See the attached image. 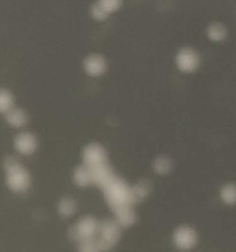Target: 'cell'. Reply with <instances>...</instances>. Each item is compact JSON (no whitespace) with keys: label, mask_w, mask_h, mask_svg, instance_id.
<instances>
[{"label":"cell","mask_w":236,"mask_h":252,"mask_svg":"<svg viewBox=\"0 0 236 252\" xmlns=\"http://www.w3.org/2000/svg\"><path fill=\"white\" fill-rule=\"evenodd\" d=\"M103 189L105 198L114 212L133 204L131 189L116 176Z\"/></svg>","instance_id":"obj_1"},{"label":"cell","mask_w":236,"mask_h":252,"mask_svg":"<svg viewBox=\"0 0 236 252\" xmlns=\"http://www.w3.org/2000/svg\"><path fill=\"white\" fill-rule=\"evenodd\" d=\"M7 171V183L10 189L22 192L28 189L30 177L28 173L13 158H7L5 162Z\"/></svg>","instance_id":"obj_2"},{"label":"cell","mask_w":236,"mask_h":252,"mask_svg":"<svg viewBox=\"0 0 236 252\" xmlns=\"http://www.w3.org/2000/svg\"><path fill=\"white\" fill-rule=\"evenodd\" d=\"M100 238L96 241L98 251H107L113 248L118 241L119 237V225L118 222H103V224L99 225Z\"/></svg>","instance_id":"obj_3"},{"label":"cell","mask_w":236,"mask_h":252,"mask_svg":"<svg viewBox=\"0 0 236 252\" xmlns=\"http://www.w3.org/2000/svg\"><path fill=\"white\" fill-rule=\"evenodd\" d=\"M176 62L182 72L191 73L199 67V55L191 48H183L177 53Z\"/></svg>","instance_id":"obj_4"},{"label":"cell","mask_w":236,"mask_h":252,"mask_svg":"<svg viewBox=\"0 0 236 252\" xmlns=\"http://www.w3.org/2000/svg\"><path fill=\"white\" fill-rule=\"evenodd\" d=\"M99 230V224L92 218H84L80 221L72 231V236L76 239L82 241L94 237Z\"/></svg>","instance_id":"obj_5"},{"label":"cell","mask_w":236,"mask_h":252,"mask_svg":"<svg viewBox=\"0 0 236 252\" xmlns=\"http://www.w3.org/2000/svg\"><path fill=\"white\" fill-rule=\"evenodd\" d=\"M197 242V235L194 230L187 226L180 227L174 235V243L180 250H190Z\"/></svg>","instance_id":"obj_6"},{"label":"cell","mask_w":236,"mask_h":252,"mask_svg":"<svg viewBox=\"0 0 236 252\" xmlns=\"http://www.w3.org/2000/svg\"><path fill=\"white\" fill-rule=\"evenodd\" d=\"M120 6L121 0H98L91 8V14L96 20L103 21L109 14L117 11Z\"/></svg>","instance_id":"obj_7"},{"label":"cell","mask_w":236,"mask_h":252,"mask_svg":"<svg viewBox=\"0 0 236 252\" xmlns=\"http://www.w3.org/2000/svg\"><path fill=\"white\" fill-rule=\"evenodd\" d=\"M84 165L89 168L95 167L106 163V156L105 152L100 145L91 144L84 150L83 154Z\"/></svg>","instance_id":"obj_8"},{"label":"cell","mask_w":236,"mask_h":252,"mask_svg":"<svg viewBox=\"0 0 236 252\" xmlns=\"http://www.w3.org/2000/svg\"><path fill=\"white\" fill-rule=\"evenodd\" d=\"M89 170L92 175L93 183H95L102 188L106 185L111 179L115 177V175L113 174V172L106 163L95 166V167H91V168H89Z\"/></svg>","instance_id":"obj_9"},{"label":"cell","mask_w":236,"mask_h":252,"mask_svg":"<svg viewBox=\"0 0 236 252\" xmlns=\"http://www.w3.org/2000/svg\"><path fill=\"white\" fill-rule=\"evenodd\" d=\"M15 147L22 155H30L36 148V141L32 135L22 133L17 137Z\"/></svg>","instance_id":"obj_10"},{"label":"cell","mask_w":236,"mask_h":252,"mask_svg":"<svg viewBox=\"0 0 236 252\" xmlns=\"http://www.w3.org/2000/svg\"><path fill=\"white\" fill-rule=\"evenodd\" d=\"M104 60L99 56H91L85 61V69L90 76H99L105 71Z\"/></svg>","instance_id":"obj_11"},{"label":"cell","mask_w":236,"mask_h":252,"mask_svg":"<svg viewBox=\"0 0 236 252\" xmlns=\"http://www.w3.org/2000/svg\"><path fill=\"white\" fill-rule=\"evenodd\" d=\"M115 213L117 217V222L119 226H123V227L129 226L135 221V215L131 209V206L121 208L118 211H116Z\"/></svg>","instance_id":"obj_12"},{"label":"cell","mask_w":236,"mask_h":252,"mask_svg":"<svg viewBox=\"0 0 236 252\" xmlns=\"http://www.w3.org/2000/svg\"><path fill=\"white\" fill-rule=\"evenodd\" d=\"M226 28L221 23H214L210 24L206 30V35L213 42H221L226 37Z\"/></svg>","instance_id":"obj_13"},{"label":"cell","mask_w":236,"mask_h":252,"mask_svg":"<svg viewBox=\"0 0 236 252\" xmlns=\"http://www.w3.org/2000/svg\"><path fill=\"white\" fill-rule=\"evenodd\" d=\"M74 179H75V182L81 187H85L93 183L91 172L86 165H83L76 170L74 175Z\"/></svg>","instance_id":"obj_14"},{"label":"cell","mask_w":236,"mask_h":252,"mask_svg":"<svg viewBox=\"0 0 236 252\" xmlns=\"http://www.w3.org/2000/svg\"><path fill=\"white\" fill-rule=\"evenodd\" d=\"M6 114H7L6 118H7V123L10 126H16V127L22 126L26 122V116L22 110L10 109Z\"/></svg>","instance_id":"obj_15"},{"label":"cell","mask_w":236,"mask_h":252,"mask_svg":"<svg viewBox=\"0 0 236 252\" xmlns=\"http://www.w3.org/2000/svg\"><path fill=\"white\" fill-rule=\"evenodd\" d=\"M221 200L229 205L236 203V186L226 185L221 190Z\"/></svg>","instance_id":"obj_16"},{"label":"cell","mask_w":236,"mask_h":252,"mask_svg":"<svg viewBox=\"0 0 236 252\" xmlns=\"http://www.w3.org/2000/svg\"><path fill=\"white\" fill-rule=\"evenodd\" d=\"M148 192V186L145 182H141L140 184L131 188V196H132L133 203L140 201L147 196Z\"/></svg>","instance_id":"obj_17"},{"label":"cell","mask_w":236,"mask_h":252,"mask_svg":"<svg viewBox=\"0 0 236 252\" xmlns=\"http://www.w3.org/2000/svg\"><path fill=\"white\" fill-rule=\"evenodd\" d=\"M10 109H12V97L7 91L0 90V113H7Z\"/></svg>","instance_id":"obj_18"},{"label":"cell","mask_w":236,"mask_h":252,"mask_svg":"<svg viewBox=\"0 0 236 252\" xmlns=\"http://www.w3.org/2000/svg\"><path fill=\"white\" fill-rule=\"evenodd\" d=\"M75 210H76V205L73 200L69 199L62 200L59 204V212L64 216H70L73 215Z\"/></svg>","instance_id":"obj_19"},{"label":"cell","mask_w":236,"mask_h":252,"mask_svg":"<svg viewBox=\"0 0 236 252\" xmlns=\"http://www.w3.org/2000/svg\"><path fill=\"white\" fill-rule=\"evenodd\" d=\"M171 163L165 157L158 158L154 163V169L159 174H165L170 170Z\"/></svg>","instance_id":"obj_20"},{"label":"cell","mask_w":236,"mask_h":252,"mask_svg":"<svg viewBox=\"0 0 236 252\" xmlns=\"http://www.w3.org/2000/svg\"><path fill=\"white\" fill-rule=\"evenodd\" d=\"M80 250L81 252H97V244L92 238L82 240L81 241V247Z\"/></svg>","instance_id":"obj_21"}]
</instances>
